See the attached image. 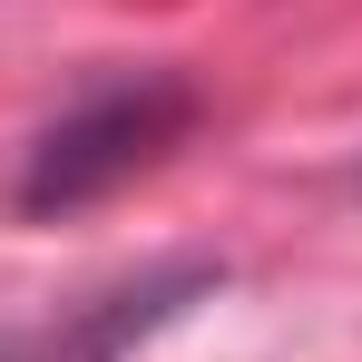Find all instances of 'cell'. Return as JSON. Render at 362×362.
I'll list each match as a JSON object with an SVG mask.
<instances>
[{"label":"cell","instance_id":"cell-1","mask_svg":"<svg viewBox=\"0 0 362 362\" xmlns=\"http://www.w3.org/2000/svg\"><path fill=\"white\" fill-rule=\"evenodd\" d=\"M177 127H186V88H177V78H127V88H98V98H78V108L40 137V157H30L20 196H30V206L108 196V186L137 177L147 157H167V137H177Z\"/></svg>","mask_w":362,"mask_h":362}]
</instances>
